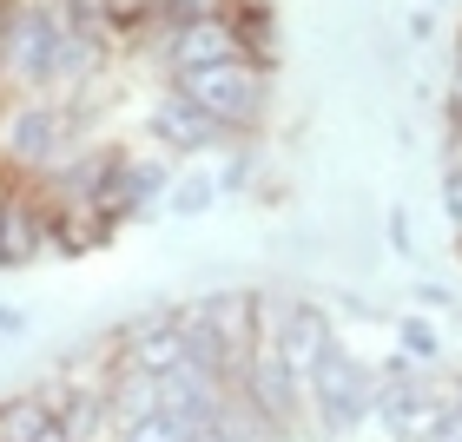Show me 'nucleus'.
Wrapping results in <instances>:
<instances>
[{"instance_id":"nucleus-1","label":"nucleus","mask_w":462,"mask_h":442,"mask_svg":"<svg viewBox=\"0 0 462 442\" xmlns=\"http://www.w3.org/2000/svg\"><path fill=\"white\" fill-rule=\"evenodd\" d=\"M60 33H67V14L53 0H7V20H0V87H47L53 60H60Z\"/></svg>"},{"instance_id":"nucleus-2","label":"nucleus","mask_w":462,"mask_h":442,"mask_svg":"<svg viewBox=\"0 0 462 442\" xmlns=\"http://www.w3.org/2000/svg\"><path fill=\"white\" fill-rule=\"evenodd\" d=\"M172 87L192 99L218 133H251V125L264 119V106H271V73H258L251 60H225V67L179 73Z\"/></svg>"},{"instance_id":"nucleus-3","label":"nucleus","mask_w":462,"mask_h":442,"mask_svg":"<svg viewBox=\"0 0 462 442\" xmlns=\"http://www.w3.org/2000/svg\"><path fill=\"white\" fill-rule=\"evenodd\" d=\"M370 396H376V370L356 350H344V344H330L318 356V370L304 376V403L318 410V429L324 436H350L370 416Z\"/></svg>"},{"instance_id":"nucleus-4","label":"nucleus","mask_w":462,"mask_h":442,"mask_svg":"<svg viewBox=\"0 0 462 442\" xmlns=\"http://www.w3.org/2000/svg\"><path fill=\"white\" fill-rule=\"evenodd\" d=\"M73 152V119L47 106V99H20V106L0 119V165L7 172H40L47 179L53 165H67Z\"/></svg>"},{"instance_id":"nucleus-5","label":"nucleus","mask_w":462,"mask_h":442,"mask_svg":"<svg viewBox=\"0 0 462 442\" xmlns=\"http://www.w3.org/2000/svg\"><path fill=\"white\" fill-rule=\"evenodd\" d=\"M172 318H179L185 330H199L205 344L225 356L231 383H238L245 356H251V344H258V290H205V298L179 304Z\"/></svg>"},{"instance_id":"nucleus-6","label":"nucleus","mask_w":462,"mask_h":442,"mask_svg":"<svg viewBox=\"0 0 462 442\" xmlns=\"http://www.w3.org/2000/svg\"><path fill=\"white\" fill-rule=\"evenodd\" d=\"M245 396L251 410H264L271 423H278L284 436L298 429V410H304V383L298 376L284 370V356L271 350V336H258V344H251V356H245V370H238V383H231Z\"/></svg>"},{"instance_id":"nucleus-7","label":"nucleus","mask_w":462,"mask_h":442,"mask_svg":"<svg viewBox=\"0 0 462 442\" xmlns=\"http://www.w3.org/2000/svg\"><path fill=\"white\" fill-rule=\"evenodd\" d=\"M165 165H152V159H125V152H113V165H106V179H99V198H93V212H99V225H125V218H139V212H152V205L165 198Z\"/></svg>"},{"instance_id":"nucleus-8","label":"nucleus","mask_w":462,"mask_h":442,"mask_svg":"<svg viewBox=\"0 0 462 442\" xmlns=\"http://www.w3.org/2000/svg\"><path fill=\"white\" fill-rule=\"evenodd\" d=\"M113 356L119 370H145V376H172L185 364V330L172 310H145V318L113 330Z\"/></svg>"},{"instance_id":"nucleus-9","label":"nucleus","mask_w":462,"mask_h":442,"mask_svg":"<svg viewBox=\"0 0 462 442\" xmlns=\"http://www.w3.org/2000/svg\"><path fill=\"white\" fill-rule=\"evenodd\" d=\"M225 396H231V383L218 370H199V364H179L172 376H159V410L172 416L179 429H212V416L225 410Z\"/></svg>"},{"instance_id":"nucleus-10","label":"nucleus","mask_w":462,"mask_h":442,"mask_svg":"<svg viewBox=\"0 0 462 442\" xmlns=\"http://www.w3.org/2000/svg\"><path fill=\"white\" fill-rule=\"evenodd\" d=\"M245 60V40L231 20H192V27H165V73H199V67H225Z\"/></svg>"},{"instance_id":"nucleus-11","label":"nucleus","mask_w":462,"mask_h":442,"mask_svg":"<svg viewBox=\"0 0 462 442\" xmlns=\"http://www.w3.org/2000/svg\"><path fill=\"white\" fill-rule=\"evenodd\" d=\"M47 198H27V192H14L7 198V212H0V271H20V264H33L40 251H47Z\"/></svg>"},{"instance_id":"nucleus-12","label":"nucleus","mask_w":462,"mask_h":442,"mask_svg":"<svg viewBox=\"0 0 462 442\" xmlns=\"http://www.w3.org/2000/svg\"><path fill=\"white\" fill-rule=\"evenodd\" d=\"M152 139H159V145H172V152H192V159H199V152H212L225 133H218V125L205 119L179 87H165V93H159V106H152Z\"/></svg>"},{"instance_id":"nucleus-13","label":"nucleus","mask_w":462,"mask_h":442,"mask_svg":"<svg viewBox=\"0 0 462 442\" xmlns=\"http://www.w3.org/2000/svg\"><path fill=\"white\" fill-rule=\"evenodd\" d=\"M99 403H106V423L125 429V423H139V416H152V410H159V376H145V370H119V364H113V383L99 390Z\"/></svg>"},{"instance_id":"nucleus-14","label":"nucleus","mask_w":462,"mask_h":442,"mask_svg":"<svg viewBox=\"0 0 462 442\" xmlns=\"http://www.w3.org/2000/svg\"><path fill=\"white\" fill-rule=\"evenodd\" d=\"M449 403H456L449 390H436V383H416V396L403 403V416L390 423V436H396V442H436V429H443Z\"/></svg>"},{"instance_id":"nucleus-15","label":"nucleus","mask_w":462,"mask_h":442,"mask_svg":"<svg viewBox=\"0 0 462 442\" xmlns=\"http://www.w3.org/2000/svg\"><path fill=\"white\" fill-rule=\"evenodd\" d=\"M47 429H53V410H47V396H40V390L0 396V442H40Z\"/></svg>"},{"instance_id":"nucleus-16","label":"nucleus","mask_w":462,"mask_h":442,"mask_svg":"<svg viewBox=\"0 0 462 442\" xmlns=\"http://www.w3.org/2000/svg\"><path fill=\"white\" fill-rule=\"evenodd\" d=\"M159 20V0H99V33L113 40H139Z\"/></svg>"},{"instance_id":"nucleus-17","label":"nucleus","mask_w":462,"mask_h":442,"mask_svg":"<svg viewBox=\"0 0 462 442\" xmlns=\"http://www.w3.org/2000/svg\"><path fill=\"white\" fill-rule=\"evenodd\" d=\"M238 0H159V27H192V20H231Z\"/></svg>"},{"instance_id":"nucleus-18","label":"nucleus","mask_w":462,"mask_h":442,"mask_svg":"<svg viewBox=\"0 0 462 442\" xmlns=\"http://www.w3.org/2000/svg\"><path fill=\"white\" fill-rule=\"evenodd\" d=\"M436 350H443L436 324L430 318H403V330H396V356H403V364H430Z\"/></svg>"},{"instance_id":"nucleus-19","label":"nucleus","mask_w":462,"mask_h":442,"mask_svg":"<svg viewBox=\"0 0 462 442\" xmlns=\"http://www.w3.org/2000/svg\"><path fill=\"white\" fill-rule=\"evenodd\" d=\"M113 442H192V429H179L165 410H152V416H139V423L113 429Z\"/></svg>"},{"instance_id":"nucleus-20","label":"nucleus","mask_w":462,"mask_h":442,"mask_svg":"<svg viewBox=\"0 0 462 442\" xmlns=\"http://www.w3.org/2000/svg\"><path fill=\"white\" fill-rule=\"evenodd\" d=\"M212 198H218V185H205V179H185L179 192H172V205H179V212H205Z\"/></svg>"},{"instance_id":"nucleus-21","label":"nucleus","mask_w":462,"mask_h":442,"mask_svg":"<svg viewBox=\"0 0 462 442\" xmlns=\"http://www.w3.org/2000/svg\"><path fill=\"white\" fill-rule=\"evenodd\" d=\"M443 212H449V225H456V244H462V159L449 165V179H443Z\"/></svg>"},{"instance_id":"nucleus-22","label":"nucleus","mask_w":462,"mask_h":442,"mask_svg":"<svg viewBox=\"0 0 462 442\" xmlns=\"http://www.w3.org/2000/svg\"><path fill=\"white\" fill-rule=\"evenodd\" d=\"M390 244H396V251H410V218H403V205L390 212Z\"/></svg>"},{"instance_id":"nucleus-23","label":"nucleus","mask_w":462,"mask_h":442,"mask_svg":"<svg viewBox=\"0 0 462 442\" xmlns=\"http://www.w3.org/2000/svg\"><path fill=\"white\" fill-rule=\"evenodd\" d=\"M449 125H462V67H456V79H449Z\"/></svg>"},{"instance_id":"nucleus-24","label":"nucleus","mask_w":462,"mask_h":442,"mask_svg":"<svg viewBox=\"0 0 462 442\" xmlns=\"http://www.w3.org/2000/svg\"><path fill=\"white\" fill-rule=\"evenodd\" d=\"M456 67H462V27H456Z\"/></svg>"},{"instance_id":"nucleus-25","label":"nucleus","mask_w":462,"mask_h":442,"mask_svg":"<svg viewBox=\"0 0 462 442\" xmlns=\"http://www.w3.org/2000/svg\"><path fill=\"white\" fill-rule=\"evenodd\" d=\"M456 423H462V383H456Z\"/></svg>"},{"instance_id":"nucleus-26","label":"nucleus","mask_w":462,"mask_h":442,"mask_svg":"<svg viewBox=\"0 0 462 442\" xmlns=\"http://www.w3.org/2000/svg\"><path fill=\"white\" fill-rule=\"evenodd\" d=\"M0 20H7V0H0Z\"/></svg>"}]
</instances>
